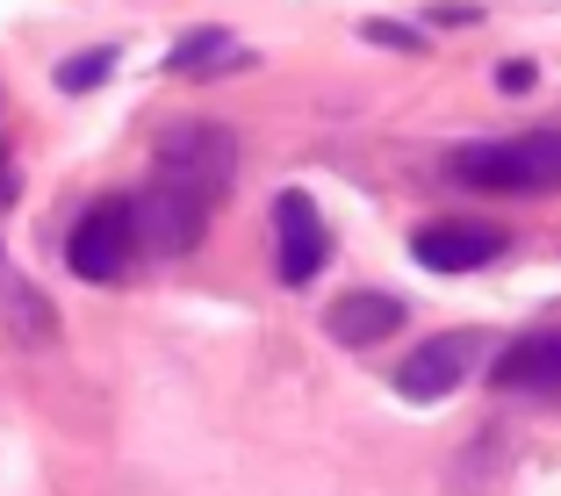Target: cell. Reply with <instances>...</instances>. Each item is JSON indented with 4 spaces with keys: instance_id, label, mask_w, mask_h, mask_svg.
<instances>
[{
    "instance_id": "1",
    "label": "cell",
    "mask_w": 561,
    "mask_h": 496,
    "mask_svg": "<svg viewBox=\"0 0 561 496\" xmlns=\"http://www.w3.org/2000/svg\"><path fill=\"white\" fill-rule=\"evenodd\" d=\"M454 181L482 195H547L561 187V130H526L504 145H461L454 151Z\"/></svg>"
},
{
    "instance_id": "2",
    "label": "cell",
    "mask_w": 561,
    "mask_h": 496,
    "mask_svg": "<svg viewBox=\"0 0 561 496\" xmlns=\"http://www.w3.org/2000/svg\"><path fill=\"white\" fill-rule=\"evenodd\" d=\"M238 173V137L216 130V123H173L159 137V181L187 187V195H224Z\"/></svg>"
},
{
    "instance_id": "3",
    "label": "cell",
    "mask_w": 561,
    "mask_h": 496,
    "mask_svg": "<svg viewBox=\"0 0 561 496\" xmlns=\"http://www.w3.org/2000/svg\"><path fill=\"white\" fill-rule=\"evenodd\" d=\"M130 252H137V201H123V195L94 201L66 238V259L80 281H116L123 266H130Z\"/></svg>"
},
{
    "instance_id": "4",
    "label": "cell",
    "mask_w": 561,
    "mask_h": 496,
    "mask_svg": "<svg viewBox=\"0 0 561 496\" xmlns=\"http://www.w3.org/2000/svg\"><path fill=\"white\" fill-rule=\"evenodd\" d=\"M209 195H187V187L173 181H151V195L137 201V238H145L151 252H195L202 238H209Z\"/></svg>"
},
{
    "instance_id": "5",
    "label": "cell",
    "mask_w": 561,
    "mask_h": 496,
    "mask_svg": "<svg viewBox=\"0 0 561 496\" xmlns=\"http://www.w3.org/2000/svg\"><path fill=\"white\" fill-rule=\"evenodd\" d=\"M324 216H317L310 195H280L274 201V259H280V281L288 288H310L317 274H324Z\"/></svg>"
},
{
    "instance_id": "6",
    "label": "cell",
    "mask_w": 561,
    "mask_h": 496,
    "mask_svg": "<svg viewBox=\"0 0 561 496\" xmlns=\"http://www.w3.org/2000/svg\"><path fill=\"white\" fill-rule=\"evenodd\" d=\"M468 367H476V331H446V338H425V346L397 367V389L411 403H439L468 381Z\"/></svg>"
},
{
    "instance_id": "7",
    "label": "cell",
    "mask_w": 561,
    "mask_h": 496,
    "mask_svg": "<svg viewBox=\"0 0 561 496\" xmlns=\"http://www.w3.org/2000/svg\"><path fill=\"white\" fill-rule=\"evenodd\" d=\"M417 266H432V274H476V266H490L496 252H504V231L496 223H425V231L411 238Z\"/></svg>"
},
{
    "instance_id": "8",
    "label": "cell",
    "mask_w": 561,
    "mask_h": 496,
    "mask_svg": "<svg viewBox=\"0 0 561 496\" xmlns=\"http://www.w3.org/2000/svg\"><path fill=\"white\" fill-rule=\"evenodd\" d=\"M324 331L339 338V346H381L389 331H403V302L375 296V288H346V296L324 310Z\"/></svg>"
},
{
    "instance_id": "9",
    "label": "cell",
    "mask_w": 561,
    "mask_h": 496,
    "mask_svg": "<svg viewBox=\"0 0 561 496\" xmlns=\"http://www.w3.org/2000/svg\"><path fill=\"white\" fill-rule=\"evenodd\" d=\"M496 389H561V331H526L496 353Z\"/></svg>"
},
{
    "instance_id": "10",
    "label": "cell",
    "mask_w": 561,
    "mask_h": 496,
    "mask_svg": "<svg viewBox=\"0 0 561 496\" xmlns=\"http://www.w3.org/2000/svg\"><path fill=\"white\" fill-rule=\"evenodd\" d=\"M216 66H238V44L224 30H187L165 50V72H216Z\"/></svg>"
},
{
    "instance_id": "11",
    "label": "cell",
    "mask_w": 561,
    "mask_h": 496,
    "mask_svg": "<svg viewBox=\"0 0 561 496\" xmlns=\"http://www.w3.org/2000/svg\"><path fill=\"white\" fill-rule=\"evenodd\" d=\"M108 72H116V50L101 44V50H80V58H66V66H58V86H66V94H87V86H101Z\"/></svg>"
},
{
    "instance_id": "12",
    "label": "cell",
    "mask_w": 561,
    "mask_h": 496,
    "mask_svg": "<svg viewBox=\"0 0 561 496\" xmlns=\"http://www.w3.org/2000/svg\"><path fill=\"white\" fill-rule=\"evenodd\" d=\"M360 36H367V44H381V50H425V44H417V30H403V22H360Z\"/></svg>"
},
{
    "instance_id": "13",
    "label": "cell",
    "mask_w": 561,
    "mask_h": 496,
    "mask_svg": "<svg viewBox=\"0 0 561 496\" xmlns=\"http://www.w3.org/2000/svg\"><path fill=\"white\" fill-rule=\"evenodd\" d=\"M496 86H504V94H526V86H533V66H504V72H496Z\"/></svg>"
}]
</instances>
